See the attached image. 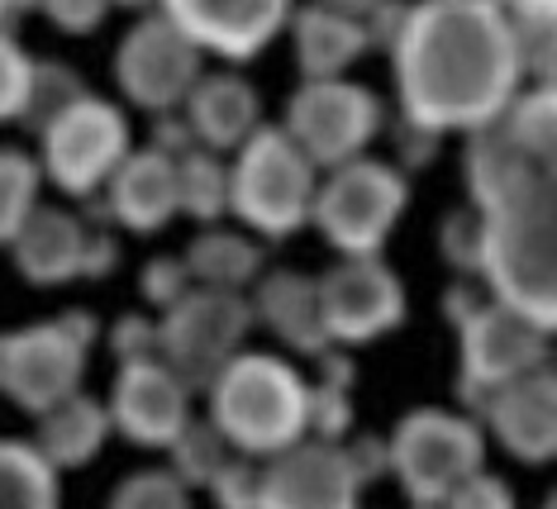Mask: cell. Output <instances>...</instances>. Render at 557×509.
<instances>
[{"mask_svg": "<svg viewBox=\"0 0 557 509\" xmlns=\"http://www.w3.org/2000/svg\"><path fill=\"white\" fill-rule=\"evenodd\" d=\"M400 120L429 134H486L524 96L510 10L486 0L410 5L391 44Z\"/></svg>", "mask_w": 557, "mask_h": 509, "instance_id": "6da1fadb", "label": "cell"}, {"mask_svg": "<svg viewBox=\"0 0 557 509\" xmlns=\"http://www.w3.org/2000/svg\"><path fill=\"white\" fill-rule=\"evenodd\" d=\"M467 196L486 224L481 286L543 334H557V167L524 158L496 124L467 138Z\"/></svg>", "mask_w": 557, "mask_h": 509, "instance_id": "7a4b0ae2", "label": "cell"}, {"mask_svg": "<svg viewBox=\"0 0 557 509\" xmlns=\"http://www.w3.org/2000/svg\"><path fill=\"white\" fill-rule=\"evenodd\" d=\"M206 424L248 462H272L310 438V381L276 352H244L206 390Z\"/></svg>", "mask_w": 557, "mask_h": 509, "instance_id": "3957f363", "label": "cell"}, {"mask_svg": "<svg viewBox=\"0 0 557 509\" xmlns=\"http://www.w3.org/2000/svg\"><path fill=\"white\" fill-rule=\"evenodd\" d=\"M320 176L282 124H262L230 158V214L262 244H286L314 220Z\"/></svg>", "mask_w": 557, "mask_h": 509, "instance_id": "277c9868", "label": "cell"}, {"mask_svg": "<svg viewBox=\"0 0 557 509\" xmlns=\"http://www.w3.org/2000/svg\"><path fill=\"white\" fill-rule=\"evenodd\" d=\"M96 338L100 324L91 310H67L58 320L5 328L0 334V396L34 419L82 396Z\"/></svg>", "mask_w": 557, "mask_h": 509, "instance_id": "5b68a950", "label": "cell"}, {"mask_svg": "<svg viewBox=\"0 0 557 509\" xmlns=\"http://www.w3.org/2000/svg\"><path fill=\"white\" fill-rule=\"evenodd\" d=\"M391 443V476L400 481L410 505H443L472 476L486 472V429L458 410H410L396 424Z\"/></svg>", "mask_w": 557, "mask_h": 509, "instance_id": "8992f818", "label": "cell"}, {"mask_svg": "<svg viewBox=\"0 0 557 509\" xmlns=\"http://www.w3.org/2000/svg\"><path fill=\"white\" fill-rule=\"evenodd\" d=\"M405 206H410V182L396 162L358 158L320 176L310 224L320 228V238L338 258H382Z\"/></svg>", "mask_w": 557, "mask_h": 509, "instance_id": "52a82bcc", "label": "cell"}, {"mask_svg": "<svg viewBox=\"0 0 557 509\" xmlns=\"http://www.w3.org/2000/svg\"><path fill=\"white\" fill-rule=\"evenodd\" d=\"M134 158V134L120 105L106 96H82L53 129L39 138L44 182H53L67 200H96L115 182V172Z\"/></svg>", "mask_w": 557, "mask_h": 509, "instance_id": "ba28073f", "label": "cell"}, {"mask_svg": "<svg viewBox=\"0 0 557 509\" xmlns=\"http://www.w3.org/2000/svg\"><path fill=\"white\" fill-rule=\"evenodd\" d=\"M252 334V305L248 296L196 286L176 310L158 320V358L172 367L191 390H206L220 381L230 362L244 358V343Z\"/></svg>", "mask_w": 557, "mask_h": 509, "instance_id": "9c48e42d", "label": "cell"}, {"mask_svg": "<svg viewBox=\"0 0 557 509\" xmlns=\"http://www.w3.org/2000/svg\"><path fill=\"white\" fill-rule=\"evenodd\" d=\"M206 82V53L176 29L168 10H153L129 24L115 48V86L144 114H182L196 86Z\"/></svg>", "mask_w": 557, "mask_h": 509, "instance_id": "30bf717a", "label": "cell"}, {"mask_svg": "<svg viewBox=\"0 0 557 509\" xmlns=\"http://www.w3.org/2000/svg\"><path fill=\"white\" fill-rule=\"evenodd\" d=\"M386 124V110L376 91L358 82H300L296 96L286 100L282 129L290 134L306 158L320 172H338L348 162L367 158Z\"/></svg>", "mask_w": 557, "mask_h": 509, "instance_id": "8fae6325", "label": "cell"}, {"mask_svg": "<svg viewBox=\"0 0 557 509\" xmlns=\"http://www.w3.org/2000/svg\"><path fill=\"white\" fill-rule=\"evenodd\" d=\"M458 334H462L458 390H462L467 410H481L496 390L515 386L519 376L539 372V367H548V334L500 300H486Z\"/></svg>", "mask_w": 557, "mask_h": 509, "instance_id": "7c38bea8", "label": "cell"}, {"mask_svg": "<svg viewBox=\"0 0 557 509\" xmlns=\"http://www.w3.org/2000/svg\"><path fill=\"white\" fill-rule=\"evenodd\" d=\"M329 348H362L405 320V286L382 258H338L320 276Z\"/></svg>", "mask_w": 557, "mask_h": 509, "instance_id": "4fadbf2b", "label": "cell"}, {"mask_svg": "<svg viewBox=\"0 0 557 509\" xmlns=\"http://www.w3.org/2000/svg\"><path fill=\"white\" fill-rule=\"evenodd\" d=\"M191 396L196 390L162 358L129 362L120 367L115 386H110V424L134 448H172L196 424Z\"/></svg>", "mask_w": 557, "mask_h": 509, "instance_id": "5bb4252c", "label": "cell"}, {"mask_svg": "<svg viewBox=\"0 0 557 509\" xmlns=\"http://www.w3.org/2000/svg\"><path fill=\"white\" fill-rule=\"evenodd\" d=\"M258 509H362V481L344 443L306 438L290 452L262 462Z\"/></svg>", "mask_w": 557, "mask_h": 509, "instance_id": "9a60e30c", "label": "cell"}, {"mask_svg": "<svg viewBox=\"0 0 557 509\" xmlns=\"http://www.w3.org/2000/svg\"><path fill=\"white\" fill-rule=\"evenodd\" d=\"M206 58L252 62L290 29V5L276 0H176L162 5Z\"/></svg>", "mask_w": 557, "mask_h": 509, "instance_id": "2e32d148", "label": "cell"}, {"mask_svg": "<svg viewBox=\"0 0 557 509\" xmlns=\"http://www.w3.org/2000/svg\"><path fill=\"white\" fill-rule=\"evenodd\" d=\"M476 414L515 462L524 467L557 462V367L553 362L519 376L515 386L496 390Z\"/></svg>", "mask_w": 557, "mask_h": 509, "instance_id": "e0dca14e", "label": "cell"}, {"mask_svg": "<svg viewBox=\"0 0 557 509\" xmlns=\"http://www.w3.org/2000/svg\"><path fill=\"white\" fill-rule=\"evenodd\" d=\"M252 324H262L282 348L320 362L329 348L324 314H320V276L296 272V266H272L258 286L248 290Z\"/></svg>", "mask_w": 557, "mask_h": 509, "instance_id": "ac0fdd59", "label": "cell"}, {"mask_svg": "<svg viewBox=\"0 0 557 509\" xmlns=\"http://www.w3.org/2000/svg\"><path fill=\"white\" fill-rule=\"evenodd\" d=\"M176 214H182V182H176V162L153 148H134V158L115 172L106 186V220L124 234H162Z\"/></svg>", "mask_w": 557, "mask_h": 509, "instance_id": "d6986e66", "label": "cell"}, {"mask_svg": "<svg viewBox=\"0 0 557 509\" xmlns=\"http://www.w3.org/2000/svg\"><path fill=\"white\" fill-rule=\"evenodd\" d=\"M290 44L306 82H348V67L372 48L367 15L352 5H306L290 10Z\"/></svg>", "mask_w": 557, "mask_h": 509, "instance_id": "ffe728a7", "label": "cell"}, {"mask_svg": "<svg viewBox=\"0 0 557 509\" xmlns=\"http://www.w3.org/2000/svg\"><path fill=\"white\" fill-rule=\"evenodd\" d=\"M186 124H191L196 144L220 158H234L252 134L262 129V96L244 72L224 67L206 72V82L196 86V96L186 100Z\"/></svg>", "mask_w": 557, "mask_h": 509, "instance_id": "44dd1931", "label": "cell"}, {"mask_svg": "<svg viewBox=\"0 0 557 509\" xmlns=\"http://www.w3.org/2000/svg\"><path fill=\"white\" fill-rule=\"evenodd\" d=\"M86 244H91V224L82 214L62 206H39L10 248V262L29 286H67L82 282Z\"/></svg>", "mask_w": 557, "mask_h": 509, "instance_id": "7402d4cb", "label": "cell"}, {"mask_svg": "<svg viewBox=\"0 0 557 509\" xmlns=\"http://www.w3.org/2000/svg\"><path fill=\"white\" fill-rule=\"evenodd\" d=\"M115 434L110 424V405H100L96 396H72L58 410H48L34 419V448L44 452V462L53 472H77V467L96 462L106 438Z\"/></svg>", "mask_w": 557, "mask_h": 509, "instance_id": "603a6c76", "label": "cell"}, {"mask_svg": "<svg viewBox=\"0 0 557 509\" xmlns=\"http://www.w3.org/2000/svg\"><path fill=\"white\" fill-rule=\"evenodd\" d=\"M186 266H191L196 286L206 290H230V296H248L252 286L268 276L262 266V244L248 228H200L186 248Z\"/></svg>", "mask_w": 557, "mask_h": 509, "instance_id": "cb8c5ba5", "label": "cell"}, {"mask_svg": "<svg viewBox=\"0 0 557 509\" xmlns=\"http://www.w3.org/2000/svg\"><path fill=\"white\" fill-rule=\"evenodd\" d=\"M0 509H62L58 472L29 438H0Z\"/></svg>", "mask_w": 557, "mask_h": 509, "instance_id": "d4e9b609", "label": "cell"}, {"mask_svg": "<svg viewBox=\"0 0 557 509\" xmlns=\"http://www.w3.org/2000/svg\"><path fill=\"white\" fill-rule=\"evenodd\" d=\"M505 10H510L524 82H534V91H557V0H529Z\"/></svg>", "mask_w": 557, "mask_h": 509, "instance_id": "484cf974", "label": "cell"}, {"mask_svg": "<svg viewBox=\"0 0 557 509\" xmlns=\"http://www.w3.org/2000/svg\"><path fill=\"white\" fill-rule=\"evenodd\" d=\"M176 182H182V214L200 228H214L230 214V158L220 152H186L176 162Z\"/></svg>", "mask_w": 557, "mask_h": 509, "instance_id": "4316f807", "label": "cell"}, {"mask_svg": "<svg viewBox=\"0 0 557 509\" xmlns=\"http://www.w3.org/2000/svg\"><path fill=\"white\" fill-rule=\"evenodd\" d=\"M39 186H44L39 158L15 144H0V248H15L24 224L34 220V210H39Z\"/></svg>", "mask_w": 557, "mask_h": 509, "instance_id": "83f0119b", "label": "cell"}, {"mask_svg": "<svg viewBox=\"0 0 557 509\" xmlns=\"http://www.w3.org/2000/svg\"><path fill=\"white\" fill-rule=\"evenodd\" d=\"M82 96H91V91H86V82L67 62L34 58V86H29V110H24V129L44 138V129H53Z\"/></svg>", "mask_w": 557, "mask_h": 509, "instance_id": "f1b7e54d", "label": "cell"}, {"mask_svg": "<svg viewBox=\"0 0 557 509\" xmlns=\"http://www.w3.org/2000/svg\"><path fill=\"white\" fill-rule=\"evenodd\" d=\"M106 509H191V486L172 467H144L120 481Z\"/></svg>", "mask_w": 557, "mask_h": 509, "instance_id": "f546056e", "label": "cell"}, {"mask_svg": "<svg viewBox=\"0 0 557 509\" xmlns=\"http://www.w3.org/2000/svg\"><path fill=\"white\" fill-rule=\"evenodd\" d=\"M168 452H172V472L182 476L186 486H210L214 472H220V467L234 457L230 448H224V438L206 424V419H196V424L186 429V434L176 438Z\"/></svg>", "mask_w": 557, "mask_h": 509, "instance_id": "4dcf8cb0", "label": "cell"}, {"mask_svg": "<svg viewBox=\"0 0 557 509\" xmlns=\"http://www.w3.org/2000/svg\"><path fill=\"white\" fill-rule=\"evenodd\" d=\"M438 248H443V262L462 276H481V262H486V224L481 214L467 206V210H453L438 228Z\"/></svg>", "mask_w": 557, "mask_h": 509, "instance_id": "1f68e13d", "label": "cell"}, {"mask_svg": "<svg viewBox=\"0 0 557 509\" xmlns=\"http://www.w3.org/2000/svg\"><path fill=\"white\" fill-rule=\"evenodd\" d=\"M34 86V58L15 34H0V124H24Z\"/></svg>", "mask_w": 557, "mask_h": 509, "instance_id": "d6a6232c", "label": "cell"}, {"mask_svg": "<svg viewBox=\"0 0 557 509\" xmlns=\"http://www.w3.org/2000/svg\"><path fill=\"white\" fill-rule=\"evenodd\" d=\"M138 290H144V300L158 310V320L168 310H176V305L196 290V276H191V266H186V252H162V258H148V266L138 272Z\"/></svg>", "mask_w": 557, "mask_h": 509, "instance_id": "836d02e7", "label": "cell"}, {"mask_svg": "<svg viewBox=\"0 0 557 509\" xmlns=\"http://www.w3.org/2000/svg\"><path fill=\"white\" fill-rule=\"evenodd\" d=\"M210 500L214 509H258L262 505V462H248V457H230V462L214 472L210 481Z\"/></svg>", "mask_w": 557, "mask_h": 509, "instance_id": "e575fe53", "label": "cell"}, {"mask_svg": "<svg viewBox=\"0 0 557 509\" xmlns=\"http://www.w3.org/2000/svg\"><path fill=\"white\" fill-rule=\"evenodd\" d=\"M352 429V396L344 386H310V438L320 443H338Z\"/></svg>", "mask_w": 557, "mask_h": 509, "instance_id": "d590c367", "label": "cell"}, {"mask_svg": "<svg viewBox=\"0 0 557 509\" xmlns=\"http://www.w3.org/2000/svg\"><path fill=\"white\" fill-rule=\"evenodd\" d=\"M110 352H115L120 367L158 358V320H148V314H120L110 324Z\"/></svg>", "mask_w": 557, "mask_h": 509, "instance_id": "8d00e7d4", "label": "cell"}, {"mask_svg": "<svg viewBox=\"0 0 557 509\" xmlns=\"http://www.w3.org/2000/svg\"><path fill=\"white\" fill-rule=\"evenodd\" d=\"M448 509H519V505H515V491L505 486L500 476L481 472V476L467 481L462 491L448 495Z\"/></svg>", "mask_w": 557, "mask_h": 509, "instance_id": "74e56055", "label": "cell"}, {"mask_svg": "<svg viewBox=\"0 0 557 509\" xmlns=\"http://www.w3.org/2000/svg\"><path fill=\"white\" fill-rule=\"evenodd\" d=\"M153 152H162V158H172V162H182L186 152H196V134H191V124H186V114H162V120H153V144H148Z\"/></svg>", "mask_w": 557, "mask_h": 509, "instance_id": "f35d334b", "label": "cell"}, {"mask_svg": "<svg viewBox=\"0 0 557 509\" xmlns=\"http://www.w3.org/2000/svg\"><path fill=\"white\" fill-rule=\"evenodd\" d=\"M44 15L53 20L62 34L86 38V34H96L100 24H106V5H100V0H77V5H48Z\"/></svg>", "mask_w": 557, "mask_h": 509, "instance_id": "ab89813d", "label": "cell"}, {"mask_svg": "<svg viewBox=\"0 0 557 509\" xmlns=\"http://www.w3.org/2000/svg\"><path fill=\"white\" fill-rule=\"evenodd\" d=\"M120 266V238L110 234V224H91V244H86V266L82 276L86 282H100Z\"/></svg>", "mask_w": 557, "mask_h": 509, "instance_id": "60d3db41", "label": "cell"}, {"mask_svg": "<svg viewBox=\"0 0 557 509\" xmlns=\"http://www.w3.org/2000/svg\"><path fill=\"white\" fill-rule=\"evenodd\" d=\"M348 462H352V472H358L362 486H372L382 472H391V443L386 438H358V443H348Z\"/></svg>", "mask_w": 557, "mask_h": 509, "instance_id": "b9f144b4", "label": "cell"}, {"mask_svg": "<svg viewBox=\"0 0 557 509\" xmlns=\"http://www.w3.org/2000/svg\"><path fill=\"white\" fill-rule=\"evenodd\" d=\"M396 152H400L405 167H424V162L438 158V134L414 129V124L400 120V124H396Z\"/></svg>", "mask_w": 557, "mask_h": 509, "instance_id": "7bdbcfd3", "label": "cell"}, {"mask_svg": "<svg viewBox=\"0 0 557 509\" xmlns=\"http://www.w3.org/2000/svg\"><path fill=\"white\" fill-rule=\"evenodd\" d=\"M5 20H10V5H0V34H5Z\"/></svg>", "mask_w": 557, "mask_h": 509, "instance_id": "ee69618b", "label": "cell"}, {"mask_svg": "<svg viewBox=\"0 0 557 509\" xmlns=\"http://www.w3.org/2000/svg\"><path fill=\"white\" fill-rule=\"evenodd\" d=\"M539 509H557V491H553V495H548V500H543Z\"/></svg>", "mask_w": 557, "mask_h": 509, "instance_id": "f6af8a7d", "label": "cell"}, {"mask_svg": "<svg viewBox=\"0 0 557 509\" xmlns=\"http://www.w3.org/2000/svg\"><path fill=\"white\" fill-rule=\"evenodd\" d=\"M410 509H448V500H443V505H410Z\"/></svg>", "mask_w": 557, "mask_h": 509, "instance_id": "bcb514c9", "label": "cell"}]
</instances>
